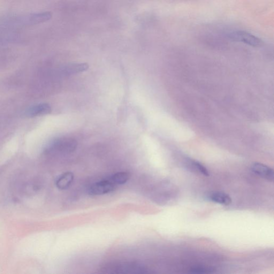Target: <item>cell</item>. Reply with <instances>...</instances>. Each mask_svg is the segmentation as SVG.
Wrapping results in <instances>:
<instances>
[{
  "label": "cell",
  "instance_id": "6da1fadb",
  "mask_svg": "<svg viewBox=\"0 0 274 274\" xmlns=\"http://www.w3.org/2000/svg\"><path fill=\"white\" fill-rule=\"evenodd\" d=\"M52 17L50 12H31L24 14H11L0 17V30L30 27L44 24Z\"/></svg>",
  "mask_w": 274,
  "mask_h": 274
},
{
  "label": "cell",
  "instance_id": "7a4b0ae2",
  "mask_svg": "<svg viewBox=\"0 0 274 274\" xmlns=\"http://www.w3.org/2000/svg\"><path fill=\"white\" fill-rule=\"evenodd\" d=\"M106 272L112 274H148L150 272L143 265L134 262H121L106 266L104 270Z\"/></svg>",
  "mask_w": 274,
  "mask_h": 274
},
{
  "label": "cell",
  "instance_id": "3957f363",
  "mask_svg": "<svg viewBox=\"0 0 274 274\" xmlns=\"http://www.w3.org/2000/svg\"><path fill=\"white\" fill-rule=\"evenodd\" d=\"M116 186L108 178L94 182L88 188V194L91 196H100L114 191Z\"/></svg>",
  "mask_w": 274,
  "mask_h": 274
},
{
  "label": "cell",
  "instance_id": "277c9868",
  "mask_svg": "<svg viewBox=\"0 0 274 274\" xmlns=\"http://www.w3.org/2000/svg\"><path fill=\"white\" fill-rule=\"evenodd\" d=\"M228 37L234 41L245 43L254 47L260 46L262 44L260 38L246 32H234L228 34Z\"/></svg>",
  "mask_w": 274,
  "mask_h": 274
},
{
  "label": "cell",
  "instance_id": "5b68a950",
  "mask_svg": "<svg viewBox=\"0 0 274 274\" xmlns=\"http://www.w3.org/2000/svg\"><path fill=\"white\" fill-rule=\"evenodd\" d=\"M52 112L50 105L46 103H42L30 106L28 108L24 114L28 118H35L47 115Z\"/></svg>",
  "mask_w": 274,
  "mask_h": 274
},
{
  "label": "cell",
  "instance_id": "8992f818",
  "mask_svg": "<svg viewBox=\"0 0 274 274\" xmlns=\"http://www.w3.org/2000/svg\"><path fill=\"white\" fill-rule=\"evenodd\" d=\"M251 170L260 177L269 181H273L274 170L270 166L260 163H254L251 166Z\"/></svg>",
  "mask_w": 274,
  "mask_h": 274
},
{
  "label": "cell",
  "instance_id": "52a82bcc",
  "mask_svg": "<svg viewBox=\"0 0 274 274\" xmlns=\"http://www.w3.org/2000/svg\"><path fill=\"white\" fill-rule=\"evenodd\" d=\"M58 150L65 154H70L74 151L78 147V142L71 138L64 139L56 143Z\"/></svg>",
  "mask_w": 274,
  "mask_h": 274
},
{
  "label": "cell",
  "instance_id": "ba28073f",
  "mask_svg": "<svg viewBox=\"0 0 274 274\" xmlns=\"http://www.w3.org/2000/svg\"><path fill=\"white\" fill-rule=\"evenodd\" d=\"M208 198L212 202L225 206L230 205L232 202V200L229 195L220 192H210L208 196Z\"/></svg>",
  "mask_w": 274,
  "mask_h": 274
},
{
  "label": "cell",
  "instance_id": "9c48e42d",
  "mask_svg": "<svg viewBox=\"0 0 274 274\" xmlns=\"http://www.w3.org/2000/svg\"><path fill=\"white\" fill-rule=\"evenodd\" d=\"M74 174L67 172L60 175L57 179L56 186L60 190H66L70 187L74 180Z\"/></svg>",
  "mask_w": 274,
  "mask_h": 274
},
{
  "label": "cell",
  "instance_id": "30bf717a",
  "mask_svg": "<svg viewBox=\"0 0 274 274\" xmlns=\"http://www.w3.org/2000/svg\"><path fill=\"white\" fill-rule=\"evenodd\" d=\"M64 72L66 75H72L86 71L88 68L87 64H73L66 66L64 68Z\"/></svg>",
  "mask_w": 274,
  "mask_h": 274
},
{
  "label": "cell",
  "instance_id": "8fae6325",
  "mask_svg": "<svg viewBox=\"0 0 274 274\" xmlns=\"http://www.w3.org/2000/svg\"><path fill=\"white\" fill-rule=\"evenodd\" d=\"M130 178V174L126 172H119L114 174L108 179L116 186L124 184Z\"/></svg>",
  "mask_w": 274,
  "mask_h": 274
},
{
  "label": "cell",
  "instance_id": "7c38bea8",
  "mask_svg": "<svg viewBox=\"0 0 274 274\" xmlns=\"http://www.w3.org/2000/svg\"><path fill=\"white\" fill-rule=\"evenodd\" d=\"M214 269L208 268L204 267V266H198V267H194L190 270V272L192 274H210L214 272Z\"/></svg>",
  "mask_w": 274,
  "mask_h": 274
},
{
  "label": "cell",
  "instance_id": "4fadbf2b",
  "mask_svg": "<svg viewBox=\"0 0 274 274\" xmlns=\"http://www.w3.org/2000/svg\"><path fill=\"white\" fill-rule=\"evenodd\" d=\"M192 164L194 168L200 172L204 175V176H208L210 175L209 172L206 168L200 162L195 161L192 162Z\"/></svg>",
  "mask_w": 274,
  "mask_h": 274
}]
</instances>
